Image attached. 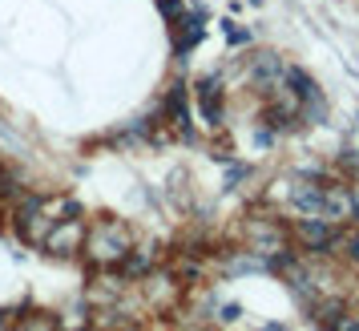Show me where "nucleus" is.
I'll return each instance as SVG.
<instances>
[{
    "mask_svg": "<svg viewBox=\"0 0 359 331\" xmlns=\"http://www.w3.org/2000/svg\"><path fill=\"white\" fill-rule=\"evenodd\" d=\"M130 250H133L130 227L117 222V218H101V222H93V231H85V255H89V263L117 266V263H126Z\"/></svg>",
    "mask_w": 359,
    "mask_h": 331,
    "instance_id": "obj_1",
    "label": "nucleus"
},
{
    "mask_svg": "<svg viewBox=\"0 0 359 331\" xmlns=\"http://www.w3.org/2000/svg\"><path fill=\"white\" fill-rule=\"evenodd\" d=\"M294 238L307 250H315V255H327V250L339 243V231H335V222L327 215H303L294 222Z\"/></svg>",
    "mask_w": 359,
    "mask_h": 331,
    "instance_id": "obj_2",
    "label": "nucleus"
},
{
    "mask_svg": "<svg viewBox=\"0 0 359 331\" xmlns=\"http://www.w3.org/2000/svg\"><path fill=\"white\" fill-rule=\"evenodd\" d=\"M45 247H49V255H73L77 247H85L81 218H77V215L57 218V222H53V231L45 234Z\"/></svg>",
    "mask_w": 359,
    "mask_h": 331,
    "instance_id": "obj_3",
    "label": "nucleus"
},
{
    "mask_svg": "<svg viewBox=\"0 0 359 331\" xmlns=\"http://www.w3.org/2000/svg\"><path fill=\"white\" fill-rule=\"evenodd\" d=\"M194 93H198V109L206 117V126H222V85H218V77H202Z\"/></svg>",
    "mask_w": 359,
    "mask_h": 331,
    "instance_id": "obj_4",
    "label": "nucleus"
},
{
    "mask_svg": "<svg viewBox=\"0 0 359 331\" xmlns=\"http://www.w3.org/2000/svg\"><path fill=\"white\" fill-rule=\"evenodd\" d=\"M170 29H174V53L186 57V53L202 41V13H194V17H186V13H182V20H178V25H170Z\"/></svg>",
    "mask_w": 359,
    "mask_h": 331,
    "instance_id": "obj_5",
    "label": "nucleus"
},
{
    "mask_svg": "<svg viewBox=\"0 0 359 331\" xmlns=\"http://www.w3.org/2000/svg\"><path fill=\"white\" fill-rule=\"evenodd\" d=\"M291 206L299 210V215H323V206H327V190H319V186H311V182H294V190H291Z\"/></svg>",
    "mask_w": 359,
    "mask_h": 331,
    "instance_id": "obj_6",
    "label": "nucleus"
},
{
    "mask_svg": "<svg viewBox=\"0 0 359 331\" xmlns=\"http://www.w3.org/2000/svg\"><path fill=\"white\" fill-rule=\"evenodd\" d=\"M162 109L170 114V121H174L182 133H190V105H186V85H182V81L170 85V93H165V105H162Z\"/></svg>",
    "mask_w": 359,
    "mask_h": 331,
    "instance_id": "obj_7",
    "label": "nucleus"
},
{
    "mask_svg": "<svg viewBox=\"0 0 359 331\" xmlns=\"http://www.w3.org/2000/svg\"><path fill=\"white\" fill-rule=\"evenodd\" d=\"M283 85H291V93L299 101H315V97H319V85L311 81L299 65H283Z\"/></svg>",
    "mask_w": 359,
    "mask_h": 331,
    "instance_id": "obj_8",
    "label": "nucleus"
},
{
    "mask_svg": "<svg viewBox=\"0 0 359 331\" xmlns=\"http://www.w3.org/2000/svg\"><path fill=\"white\" fill-rule=\"evenodd\" d=\"M255 77H259L262 85H275V81H283V61H278L275 53H259L255 57Z\"/></svg>",
    "mask_w": 359,
    "mask_h": 331,
    "instance_id": "obj_9",
    "label": "nucleus"
},
{
    "mask_svg": "<svg viewBox=\"0 0 359 331\" xmlns=\"http://www.w3.org/2000/svg\"><path fill=\"white\" fill-rule=\"evenodd\" d=\"M311 311H315V323H319V327H335V323H339V315H343V303L339 299H315V303H311Z\"/></svg>",
    "mask_w": 359,
    "mask_h": 331,
    "instance_id": "obj_10",
    "label": "nucleus"
},
{
    "mask_svg": "<svg viewBox=\"0 0 359 331\" xmlns=\"http://www.w3.org/2000/svg\"><path fill=\"white\" fill-rule=\"evenodd\" d=\"M335 247H343V255L351 259V263H359V231H351V234H339V243Z\"/></svg>",
    "mask_w": 359,
    "mask_h": 331,
    "instance_id": "obj_11",
    "label": "nucleus"
},
{
    "mask_svg": "<svg viewBox=\"0 0 359 331\" xmlns=\"http://www.w3.org/2000/svg\"><path fill=\"white\" fill-rule=\"evenodd\" d=\"M158 8H162V17L170 20V25H178L182 13H186V4H182V0H158Z\"/></svg>",
    "mask_w": 359,
    "mask_h": 331,
    "instance_id": "obj_12",
    "label": "nucleus"
},
{
    "mask_svg": "<svg viewBox=\"0 0 359 331\" xmlns=\"http://www.w3.org/2000/svg\"><path fill=\"white\" fill-rule=\"evenodd\" d=\"M13 331H57V327H53L45 315H29V319H25V323H17Z\"/></svg>",
    "mask_w": 359,
    "mask_h": 331,
    "instance_id": "obj_13",
    "label": "nucleus"
},
{
    "mask_svg": "<svg viewBox=\"0 0 359 331\" xmlns=\"http://www.w3.org/2000/svg\"><path fill=\"white\" fill-rule=\"evenodd\" d=\"M331 331H359V315L343 311V315H339V323H335V327H331Z\"/></svg>",
    "mask_w": 359,
    "mask_h": 331,
    "instance_id": "obj_14",
    "label": "nucleus"
},
{
    "mask_svg": "<svg viewBox=\"0 0 359 331\" xmlns=\"http://www.w3.org/2000/svg\"><path fill=\"white\" fill-rule=\"evenodd\" d=\"M222 29H226V36L234 41V45H243V41H246V33H243V29H234L230 20H222Z\"/></svg>",
    "mask_w": 359,
    "mask_h": 331,
    "instance_id": "obj_15",
    "label": "nucleus"
},
{
    "mask_svg": "<svg viewBox=\"0 0 359 331\" xmlns=\"http://www.w3.org/2000/svg\"><path fill=\"white\" fill-rule=\"evenodd\" d=\"M218 319H222V323H234V319H238V307H234V303H226V307L218 311Z\"/></svg>",
    "mask_w": 359,
    "mask_h": 331,
    "instance_id": "obj_16",
    "label": "nucleus"
},
{
    "mask_svg": "<svg viewBox=\"0 0 359 331\" xmlns=\"http://www.w3.org/2000/svg\"><path fill=\"white\" fill-rule=\"evenodd\" d=\"M8 327V311H0V331Z\"/></svg>",
    "mask_w": 359,
    "mask_h": 331,
    "instance_id": "obj_17",
    "label": "nucleus"
}]
</instances>
